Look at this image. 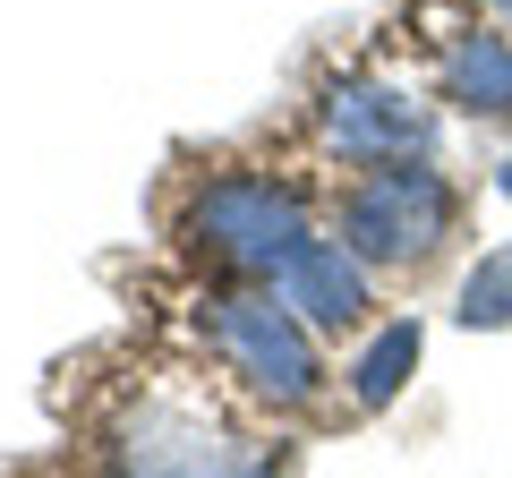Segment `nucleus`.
<instances>
[{"label":"nucleus","mask_w":512,"mask_h":478,"mask_svg":"<svg viewBox=\"0 0 512 478\" xmlns=\"http://www.w3.org/2000/svg\"><path fill=\"white\" fill-rule=\"evenodd\" d=\"M180 239L205 265L239 274V282H282V265L316 239V214H308V197H299L291 180H274V171H214V180L188 188Z\"/></svg>","instance_id":"1"},{"label":"nucleus","mask_w":512,"mask_h":478,"mask_svg":"<svg viewBox=\"0 0 512 478\" xmlns=\"http://www.w3.org/2000/svg\"><path fill=\"white\" fill-rule=\"evenodd\" d=\"M461 231V188L436 163H376L342 188V248L376 274H410V265L444 257V239Z\"/></svg>","instance_id":"2"},{"label":"nucleus","mask_w":512,"mask_h":478,"mask_svg":"<svg viewBox=\"0 0 512 478\" xmlns=\"http://www.w3.org/2000/svg\"><path fill=\"white\" fill-rule=\"evenodd\" d=\"M205 342H214V359L265 410H308L316 393H325L316 325L282 291H222V299H205Z\"/></svg>","instance_id":"3"},{"label":"nucleus","mask_w":512,"mask_h":478,"mask_svg":"<svg viewBox=\"0 0 512 478\" xmlns=\"http://www.w3.org/2000/svg\"><path fill=\"white\" fill-rule=\"evenodd\" d=\"M111 470L120 478H282V444H256L188 402H137L111 427Z\"/></svg>","instance_id":"4"},{"label":"nucleus","mask_w":512,"mask_h":478,"mask_svg":"<svg viewBox=\"0 0 512 478\" xmlns=\"http://www.w3.org/2000/svg\"><path fill=\"white\" fill-rule=\"evenodd\" d=\"M316 137H325V154L359 171L419 163V154H436V103L419 86H393V77H342L316 103Z\"/></svg>","instance_id":"5"},{"label":"nucleus","mask_w":512,"mask_h":478,"mask_svg":"<svg viewBox=\"0 0 512 478\" xmlns=\"http://www.w3.org/2000/svg\"><path fill=\"white\" fill-rule=\"evenodd\" d=\"M274 291L291 299V308L308 316L316 333H359L367 308H376V265H359L342 239H308V248L282 265Z\"/></svg>","instance_id":"6"},{"label":"nucleus","mask_w":512,"mask_h":478,"mask_svg":"<svg viewBox=\"0 0 512 478\" xmlns=\"http://www.w3.org/2000/svg\"><path fill=\"white\" fill-rule=\"evenodd\" d=\"M436 86H444V103H453L461 120H512V35H495V26L453 35Z\"/></svg>","instance_id":"7"},{"label":"nucleus","mask_w":512,"mask_h":478,"mask_svg":"<svg viewBox=\"0 0 512 478\" xmlns=\"http://www.w3.org/2000/svg\"><path fill=\"white\" fill-rule=\"evenodd\" d=\"M419 350H427V325H419V316L376 325L359 350H350V368H342L350 402H359V410H393V402H402V385H410V368H419Z\"/></svg>","instance_id":"8"},{"label":"nucleus","mask_w":512,"mask_h":478,"mask_svg":"<svg viewBox=\"0 0 512 478\" xmlns=\"http://www.w3.org/2000/svg\"><path fill=\"white\" fill-rule=\"evenodd\" d=\"M453 316H461L470 333H504V325H512V239H504V248H487V257L461 274Z\"/></svg>","instance_id":"9"},{"label":"nucleus","mask_w":512,"mask_h":478,"mask_svg":"<svg viewBox=\"0 0 512 478\" xmlns=\"http://www.w3.org/2000/svg\"><path fill=\"white\" fill-rule=\"evenodd\" d=\"M495 197L512 205V154H504V163H495Z\"/></svg>","instance_id":"10"},{"label":"nucleus","mask_w":512,"mask_h":478,"mask_svg":"<svg viewBox=\"0 0 512 478\" xmlns=\"http://www.w3.org/2000/svg\"><path fill=\"white\" fill-rule=\"evenodd\" d=\"M495 18H504V26H512V0H495Z\"/></svg>","instance_id":"11"}]
</instances>
